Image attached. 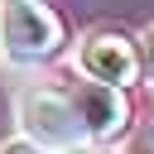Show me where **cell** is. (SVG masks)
<instances>
[{
    "mask_svg": "<svg viewBox=\"0 0 154 154\" xmlns=\"http://www.w3.org/2000/svg\"><path fill=\"white\" fill-rule=\"evenodd\" d=\"M67 101H72V111H77V120H82V130H87V135H96V140L120 135V130H125V120H130L120 87H106V82H91V87L72 91Z\"/></svg>",
    "mask_w": 154,
    "mask_h": 154,
    "instance_id": "4",
    "label": "cell"
},
{
    "mask_svg": "<svg viewBox=\"0 0 154 154\" xmlns=\"http://www.w3.org/2000/svg\"><path fill=\"white\" fill-rule=\"evenodd\" d=\"M77 63H82V72L91 82H106V87H125L140 72V53H135V43L125 34H91L82 43Z\"/></svg>",
    "mask_w": 154,
    "mask_h": 154,
    "instance_id": "3",
    "label": "cell"
},
{
    "mask_svg": "<svg viewBox=\"0 0 154 154\" xmlns=\"http://www.w3.org/2000/svg\"><path fill=\"white\" fill-rule=\"evenodd\" d=\"M0 43L10 58L38 63L63 48V19L43 0H0Z\"/></svg>",
    "mask_w": 154,
    "mask_h": 154,
    "instance_id": "1",
    "label": "cell"
},
{
    "mask_svg": "<svg viewBox=\"0 0 154 154\" xmlns=\"http://www.w3.org/2000/svg\"><path fill=\"white\" fill-rule=\"evenodd\" d=\"M19 116H24L29 135L43 140V144H53V149H67V144H77L87 135L82 120H77V111H72V101L63 91H29L19 101Z\"/></svg>",
    "mask_w": 154,
    "mask_h": 154,
    "instance_id": "2",
    "label": "cell"
},
{
    "mask_svg": "<svg viewBox=\"0 0 154 154\" xmlns=\"http://www.w3.org/2000/svg\"><path fill=\"white\" fill-rule=\"evenodd\" d=\"M135 154H154V144H149V140H144V144H135Z\"/></svg>",
    "mask_w": 154,
    "mask_h": 154,
    "instance_id": "7",
    "label": "cell"
},
{
    "mask_svg": "<svg viewBox=\"0 0 154 154\" xmlns=\"http://www.w3.org/2000/svg\"><path fill=\"white\" fill-rule=\"evenodd\" d=\"M0 154H43V149H38V144H29V140H10Z\"/></svg>",
    "mask_w": 154,
    "mask_h": 154,
    "instance_id": "6",
    "label": "cell"
},
{
    "mask_svg": "<svg viewBox=\"0 0 154 154\" xmlns=\"http://www.w3.org/2000/svg\"><path fill=\"white\" fill-rule=\"evenodd\" d=\"M140 67L154 77V29H149V34H144V43H140Z\"/></svg>",
    "mask_w": 154,
    "mask_h": 154,
    "instance_id": "5",
    "label": "cell"
}]
</instances>
